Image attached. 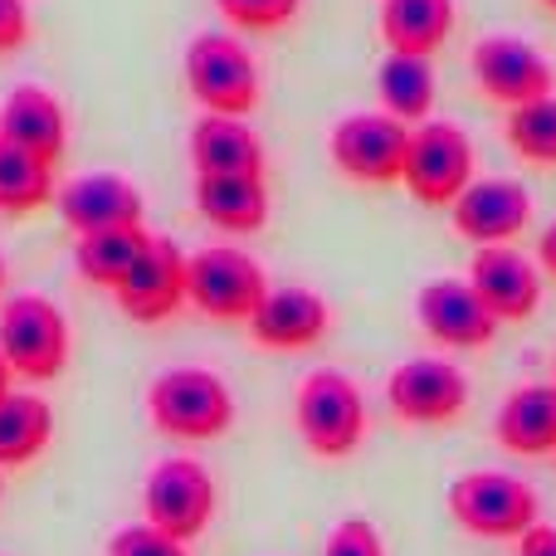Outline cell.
<instances>
[{
	"instance_id": "cell-1",
	"label": "cell",
	"mask_w": 556,
	"mask_h": 556,
	"mask_svg": "<svg viewBox=\"0 0 556 556\" xmlns=\"http://www.w3.org/2000/svg\"><path fill=\"white\" fill-rule=\"evenodd\" d=\"M147 415L176 444H211L230 434L235 391L211 366H166L147 386Z\"/></svg>"
},
{
	"instance_id": "cell-2",
	"label": "cell",
	"mask_w": 556,
	"mask_h": 556,
	"mask_svg": "<svg viewBox=\"0 0 556 556\" xmlns=\"http://www.w3.org/2000/svg\"><path fill=\"white\" fill-rule=\"evenodd\" d=\"M293 425L298 440L307 444V454L327 464H342L362 450L366 440V395L337 366H317L298 381L293 391Z\"/></svg>"
},
{
	"instance_id": "cell-3",
	"label": "cell",
	"mask_w": 556,
	"mask_h": 556,
	"mask_svg": "<svg viewBox=\"0 0 556 556\" xmlns=\"http://www.w3.org/2000/svg\"><path fill=\"white\" fill-rule=\"evenodd\" d=\"M186 88L201 103V113L215 117H250L260 108L264 78L254 64L250 45L230 29H201V35L186 45Z\"/></svg>"
},
{
	"instance_id": "cell-4",
	"label": "cell",
	"mask_w": 556,
	"mask_h": 556,
	"mask_svg": "<svg viewBox=\"0 0 556 556\" xmlns=\"http://www.w3.org/2000/svg\"><path fill=\"white\" fill-rule=\"evenodd\" d=\"M0 352H5L15 381L49 386L68 371L74 356V332L54 298L45 293H15L0 303Z\"/></svg>"
},
{
	"instance_id": "cell-5",
	"label": "cell",
	"mask_w": 556,
	"mask_h": 556,
	"mask_svg": "<svg viewBox=\"0 0 556 556\" xmlns=\"http://www.w3.org/2000/svg\"><path fill=\"white\" fill-rule=\"evenodd\" d=\"M450 518L469 538L518 542L542 522V498L528 479L503 469H469L450 483Z\"/></svg>"
},
{
	"instance_id": "cell-6",
	"label": "cell",
	"mask_w": 556,
	"mask_h": 556,
	"mask_svg": "<svg viewBox=\"0 0 556 556\" xmlns=\"http://www.w3.org/2000/svg\"><path fill=\"white\" fill-rule=\"evenodd\" d=\"M269 288V274L240 244H205L186 264V303L211 323H250Z\"/></svg>"
},
{
	"instance_id": "cell-7",
	"label": "cell",
	"mask_w": 556,
	"mask_h": 556,
	"mask_svg": "<svg viewBox=\"0 0 556 556\" xmlns=\"http://www.w3.org/2000/svg\"><path fill=\"white\" fill-rule=\"evenodd\" d=\"M479 181V152L459 123H420L410 132V156H405L401 186L425 211H450L469 186Z\"/></svg>"
},
{
	"instance_id": "cell-8",
	"label": "cell",
	"mask_w": 556,
	"mask_h": 556,
	"mask_svg": "<svg viewBox=\"0 0 556 556\" xmlns=\"http://www.w3.org/2000/svg\"><path fill=\"white\" fill-rule=\"evenodd\" d=\"M215 503H220L215 473L191 454L162 459L142 483V522H152L156 532L186 542V547L215 522Z\"/></svg>"
},
{
	"instance_id": "cell-9",
	"label": "cell",
	"mask_w": 556,
	"mask_h": 556,
	"mask_svg": "<svg viewBox=\"0 0 556 556\" xmlns=\"http://www.w3.org/2000/svg\"><path fill=\"white\" fill-rule=\"evenodd\" d=\"M410 123L381 113H346L342 123L327 132V152L332 166L356 186H401L405 156H410Z\"/></svg>"
},
{
	"instance_id": "cell-10",
	"label": "cell",
	"mask_w": 556,
	"mask_h": 556,
	"mask_svg": "<svg viewBox=\"0 0 556 556\" xmlns=\"http://www.w3.org/2000/svg\"><path fill=\"white\" fill-rule=\"evenodd\" d=\"M386 405L405 425L440 430V425H454L469 410V376L450 356H410L386 376Z\"/></svg>"
},
{
	"instance_id": "cell-11",
	"label": "cell",
	"mask_w": 556,
	"mask_h": 556,
	"mask_svg": "<svg viewBox=\"0 0 556 556\" xmlns=\"http://www.w3.org/2000/svg\"><path fill=\"white\" fill-rule=\"evenodd\" d=\"M469 68H473L479 93L493 98V103H503L508 113L522 103H538V98L556 93L552 59L522 35H483L469 54Z\"/></svg>"
},
{
	"instance_id": "cell-12",
	"label": "cell",
	"mask_w": 556,
	"mask_h": 556,
	"mask_svg": "<svg viewBox=\"0 0 556 556\" xmlns=\"http://www.w3.org/2000/svg\"><path fill=\"white\" fill-rule=\"evenodd\" d=\"M415 317H420L425 337L440 342L444 352H483L503 327L473 293L469 278H430L415 293Z\"/></svg>"
},
{
	"instance_id": "cell-13",
	"label": "cell",
	"mask_w": 556,
	"mask_h": 556,
	"mask_svg": "<svg viewBox=\"0 0 556 556\" xmlns=\"http://www.w3.org/2000/svg\"><path fill=\"white\" fill-rule=\"evenodd\" d=\"M59 220L74 235H103V230H137L147 225V201L123 172H88L59 186L54 195Z\"/></svg>"
},
{
	"instance_id": "cell-14",
	"label": "cell",
	"mask_w": 556,
	"mask_h": 556,
	"mask_svg": "<svg viewBox=\"0 0 556 556\" xmlns=\"http://www.w3.org/2000/svg\"><path fill=\"white\" fill-rule=\"evenodd\" d=\"M250 342L260 352H313V346L327 342L332 332V307L317 288H298V283H283V288H269V298L260 303V313L244 323Z\"/></svg>"
},
{
	"instance_id": "cell-15",
	"label": "cell",
	"mask_w": 556,
	"mask_h": 556,
	"mask_svg": "<svg viewBox=\"0 0 556 556\" xmlns=\"http://www.w3.org/2000/svg\"><path fill=\"white\" fill-rule=\"evenodd\" d=\"M454 230L469 244L489 250V244H513L532 220V191L518 176H479L459 201L450 205Z\"/></svg>"
},
{
	"instance_id": "cell-16",
	"label": "cell",
	"mask_w": 556,
	"mask_h": 556,
	"mask_svg": "<svg viewBox=\"0 0 556 556\" xmlns=\"http://www.w3.org/2000/svg\"><path fill=\"white\" fill-rule=\"evenodd\" d=\"M186 264H191V254H181V244L166 240V235H152V244H147V254L137 260V269L127 274V283L113 293L123 317H132V323H142V327H156L181 313Z\"/></svg>"
},
{
	"instance_id": "cell-17",
	"label": "cell",
	"mask_w": 556,
	"mask_h": 556,
	"mask_svg": "<svg viewBox=\"0 0 556 556\" xmlns=\"http://www.w3.org/2000/svg\"><path fill=\"white\" fill-rule=\"evenodd\" d=\"M469 283L498 323H528V317L542 307L538 264H532L522 250H513V244H489V250L473 254Z\"/></svg>"
},
{
	"instance_id": "cell-18",
	"label": "cell",
	"mask_w": 556,
	"mask_h": 556,
	"mask_svg": "<svg viewBox=\"0 0 556 556\" xmlns=\"http://www.w3.org/2000/svg\"><path fill=\"white\" fill-rule=\"evenodd\" d=\"M0 137L20 152L39 156V162L59 166L68 147V113L64 98L45 84H15L0 98Z\"/></svg>"
},
{
	"instance_id": "cell-19",
	"label": "cell",
	"mask_w": 556,
	"mask_h": 556,
	"mask_svg": "<svg viewBox=\"0 0 556 556\" xmlns=\"http://www.w3.org/2000/svg\"><path fill=\"white\" fill-rule=\"evenodd\" d=\"M191 166L195 176H264V137L244 117H215L201 113L191 127Z\"/></svg>"
},
{
	"instance_id": "cell-20",
	"label": "cell",
	"mask_w": 556,
	"mask_h": 556,
	"mask_svg": "<svg viewBox=\"0 0 556 556\" xmlns=\"http://www.w3.org/2000/svg\"><path fill=\"white\" fill-rule=\"evenodd\" d=\"M493 440L518 459H547L556 454V381L518 386L493 415Z\"/></svg>"
},
{
	"instance_id": "cell-21",
	"label": "cell",
	"mask_w": 556,
	"mask_h": 556,
	"mask_svg": "<svg viewBox=\"0 0 556 556\" xmlns=\"http://www.w3.org/2000/svg\"><path fill=\"white\" fill-rule=\"evenodd\" d=\"M195 211L220 235H260L269 225L264 176H195Z\"/></svg>"
},
{
	"instance_id": "cell-22",
	"label": "cell",
	"mask_w": 556,
	"mask_h": 556,
	"mask_svg": "<svg viewBox=\"0 0 556 556\" xmlns=\"http://www.w3.org/2000/svg\"><path fill=\"white\" fill-rule=\"evenodd\" d=\"M454 0H381V39L386 54H415V59H434L444 49V39L454 35Z\"/></svg>"
},
{
	"instance_id": "cell-23",
	"label": "cell",
	"mask_w": 556,
	"mask_h": 556,
	"mask_svg": "<svg viewBox=\"0 0 556 556\" xmlns=\"http://www.w3.org/2000/svg\"><path fill=\"white\" fill-rule=\"evenodd\" d=\"M54 440V405L35 391H10L0 401V473L25 469Z\"/></svg>"
},
{
	"instance_id": "cell-24",
	"label": "cell",
	"mask_w": 556,
	"mask_h": 556,
	"mask_svg": "<svg viewBox=\"0 0 556 556\" xmlns=\"http://www.w3.org/2000/svg\"><path fill=\"white\" fill-rule=\"evenodd\" d=\"M147 244H152L147 225H137V230L78 235L74 240V269L88 288H108V293H117V288L127 283V274L137 269V260L147 254Z\"/></svg>"
},
{
	"instance_id": "cell-25",
	"label": "cell",
	"mask_w": 556,
	"mask_h": 556,
	"mask_svg": "<svg viewBox=\"0 0 556 556\" xmlns=\"http://www.w3.org/2000/svg\"><path fill=\"white\" fill-rule=\"evenodd\" d=\"M376 93H381L386 113L401 117V123L420 127L430 123L434 98H440V78H434L430 59L415 54H386L381 68H376Z\"/></svg>"
},
{
	"instance_id": "cell-26",
	"label": "cell",
	"mask_w": 556,
	"mask_h": 556,
	"mask_svg": "<svg viewBox=\"0 0 556 556\" xmlns=\"http://www.w3.org/2000/svg\"><path fill=\"white\" fill-rule=\"evenodd\" d=\"M59 186H54V166L39 162V156L20 152L0 137V215L10 220H25V215L54 205Z\"/></svg>"
},
{
	"instance_id": "cell-27",
	"label": "cell",
	"mask_w": 556,
	"mask_h": 556,
	"mask_svg": "<svg viewBox=\"0 0 556 556\" xmlns=\"http://www.w3.org/2000/svg\"><path fill=\"white\" fill-rule=\"evenodd\" d=\"M503 137L528 166H556V93L513 108L508 123H503Z\"/></svg>"
},
{
	"instance_id": "cell-28",
	"label": "cell",
	"mask_w": 556,
	"mask_h": 556,
	"mask_svg": "<svg viewBox=\"0 0 556 556\" xmlns=\"http://www.w3.org/2000/svg\"><path fill=\"white\" fill-rule=\"evenodd\" d=\"M215 10L244 35H278L298 20L303 0H215Z\"/></svg>"
},
{
	"instance_id": "cell-29",
	"label": "cell",
	"mask_w": 556,
	"mask_h": 556,
	"mask_svg": "<svg viewBox=\"0 0 556 556\" xmlns=\"http://www.w3.org/2000/svg\"><path fill=\"white\" fill-rule=\"evenodd\" d=\"M108 556H191V552H186V542L156 532L152 522H127V528H117L108 538Z\"/></svg>"
},
{
	"instance_id": "cell-30",
	"label": "cell",
	"mask_w": 556,
	"mask_h": 556,
	"mask_svg": "<svg viewBox=\"0 0 556 556\" xmlns=\"http://www.w3.org/2000/svg\"><path fill=\"white\" fill-rule=\"evenodd\" d=\"M323 556H386V542L371 518H342L327 532Z\"/></svg>"
},
{
	"instance_id": "cell-31",
	"label": "cell",
	"mask_w": 556,
	"mask_h": 556,
	"mask_svg": "<svg viewBox=\"0 0 556 556\" xmlns=\"http://www.w3.org/2000/svg\"><path fill=\"white\" fill-rule=\"evenodd\" d=\"M35 35V15H29V0H0V59L20 54Z\"/></svg>"
},
{
	"instance_id": "cell-32",
	"label": "cell",
	"mask_w": 556,
	"mask_h": 556,
	"mask_svg": "<svg viewBox=\"0 0 556 556\" xmlns=\"http://www.w3.org/2000/svg\"><path fill=\"white\" fill-rule=\"evenodd\" d=\"M518 556H556V522H538L518 538Z\"/></svg>"
},
{
	"instance_id": "cell-33",
	"label": "cell",
	"mask_w": 556,
	"mask_h": 556,
	"mask_svg": "<svg viewBox=\"0 0 556 556\" xmlns=\"http://www.w3.org/2000/svg\"><path fill=\"white\" fill-rule=\"evenodd\" d=\"M538 264L556 278V220L547 225V230H542V240H538Z\"/></svg>"
},
{
	"instance_id": "cell-34",
	"label": "cell",
	"mask_w": 556,
	"mask_h": 556,
	"mask_svg": "<svg viewBox=\"0 0 556 556\" xmlns=\"http://www.w3.org/2000/svg\"><path fill=\"white\" fill-rule=\"evenodd\" d=\"M15 391V371H10V362H5V352H0V401Z\"/></svg>"
},
{
	"instance_id": "cell-35",
	"label": "cell",
	"mask_w": 556,
	"mask_h": 556,
	"mask_svg": "<svg viewBox=\"0 0 556 556\" xmlns=\"http://www.w3.org/2000/svg\"><path fill=\"white\" fill-rule=\"evenodd\" d=\"M0 293H5V254H0Z\"/></svg>"
},
{
	"instance_id": "cell-36",
	"label": "cell",
	"mask_w": 556,
	"mask_h": 556,
	"mask_svg": "<svg viewBox=\"0 0 556 556\" xmlns=\"http://www.w3.org/2000/svg\"><path fill=\"white\" fill-rule=\"evenodd\" d=\"M542 5H547V10H552V15H556V0H542Z\"/></svg>"
},
{
	"instance_id": "cell-37",
	"label": "cell",
	"mask_w": 556,
	"mask_h": 556,
	"mask_svg": "<svg viewBox=\"0 0 556 556\" xmlns=\"http://www.w3.org/2000/svg\"><path fill=\"white\" fill-rule=\"evenodd\" d=\"M0 498H5V473H0Z\"/></svg>"
}]
</instances>
